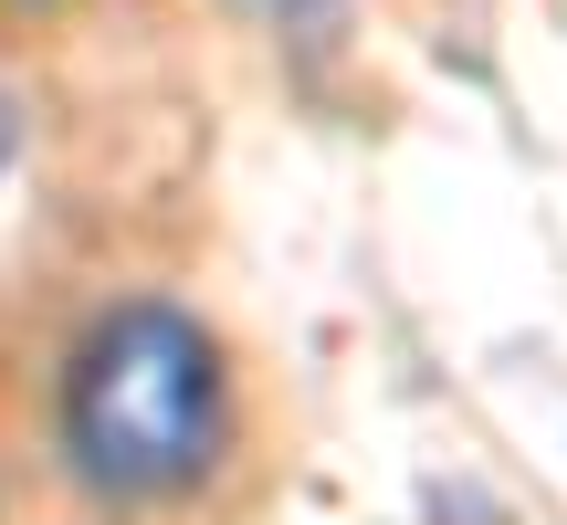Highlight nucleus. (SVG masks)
Returning a JSON list of instances; mask_svg holds the SVG:
<instances>
[{
    "mask_svg": "<svg viewBox=\"0 0 567 525\" xmlns=\"http://www.w3.org/2000/svg\"><path fill=\"white\" fill-rule=\"evenodd\" d=\"M0 158H11V116H0Z\"/></svg>",
    "mask_w": 567,
    "mask_h": 525,
    "instance_id": "f03ea898",
    "label": "nucleus"
},
{
    "mask_svg": "<svg viewBox=\"0 0 567 525\" xmlns=\"http://www.w3.org/2000/svg\"><path fill=\"white\" fill-rule=\"evenodd\" d=\"M11 11H42V0H11Z\"/></svg>",
    "mask_w": 567,
    "mask_h": 525,
    "instance_id": "7ed1b4c3",
    "label": "nucleus"
},
{
    "mask_svg": "<svg viewBox=\"0 0 567 525\" xmlns=\"http://www.w3.org/2000/svg\"><path fill=\"white\" fill-rule=\"evenodd\" d=\"M53 442H63V473H74L95 505H116V515L189 505V494L231 463L221 337H210L200 316H179V305H158V295L105 305L74 337V358H63Z\"/></svg>",
    "mask_w": 567,
    "mask_h": 525,
    "instance_id": "f257e3e1",
    "label": "nucleus"
}]
</instances>
